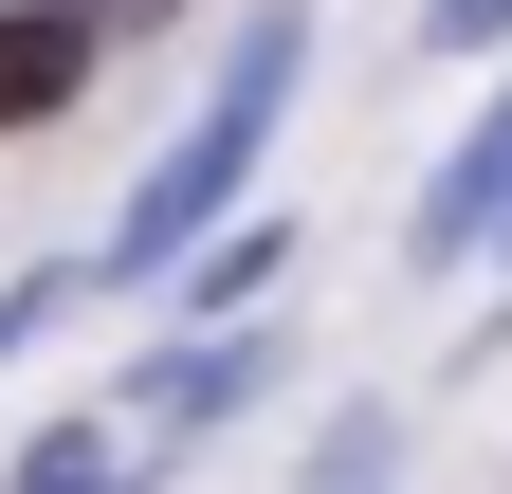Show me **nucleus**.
I'll return each mask as SVG.
<instances>
[{
    "mask_svg": "<svg viewBox=\"0 0 512 494\" xmlns=\"http://www.w3.org/2000/svg\"><path fill=\"white\" fill-rule=\"evenodd\" d=\"M293 55H311V19H256V37L220 55V92L183 110V147L128 183V238H110V275H165L183 238H220V202L256 183V147H275V110H293Z\"/></svg>",
    "mask_w": 512,
    "mask_h": 494,
    "instance_id": "1",
    "label": "nucleus"
},
{
    "mask_svg": "<svg viewBox=\"0 0 512 494\" xmlns=\"http://www.w3.org/2000/svg\"><path fill=\"white\" fill-rule=\"evenodd\" d=\"M476 238H512V92L476 110V147H458V165L421 183V238H403V257H421V275H458Z\"/></svg>",
    "mask_w": 512,
    "mask_h": 494,
    "instance_id": "2",
    "label": "nucleus"
},
{
    "mask_svg": "<svg viewBox=\"0 0 512 494\" xmlns=\"http://www.w3.org/2000/svg\"><path fill=\"white\" fill-rule=\"evenodd\" d=\"M74 74H92V37L55 19V0H0V129H37V110H74Z\"/></svg>",
    "mask_w": 512,
    "mask_h": 494,
    "instance_id": "3",
    "label": "nucleus"
},
{
    "mask_svg": "<svg viewBox=\"0 0 512 494\" xmlns=\"http://www.w3.org/2000/svg\"><path fill=\"white\" fill-rule=\"evenodd\" d=\"M238 385H256V348H238V330H202V348H165V366H147V421L183 440V421H220Z\"/></svg>",
    "mask_w": 512,
    "mask_h": 494,
    "instance_id": "4",
    "label": "nucleus"
},
{
    "mask_svg": "<svg viewBox=\"0 0 512 494\" xmlns=\"http://www.w3.org/2000/svg\"><path fill=\"white\" fill-rule=\"evenodd\" d=\"M128 476H147V440H110V421H55V440L0 476V494H128Z\"/></svg>",
    "mask_w": 512,
    "mask_h": 494,
    "instance_id": "5",
    "label": "nucleus"
},
{
    "mask_svg": "<svg viewBox=\"0 0 512 494\" xmlns=\"http://www.w3.org/2000/svg\"><path fill=\"white\" fill-rule=\"evenodd\" d=\"M421 37H439V55H476V37H512V0H439Z\"/></svg>",
    "mask_w": 512,
    "mask_h": 494,
    "instance_id": "6",
    "label": "nucleus"
},
{
    "mask_svg": "<svg viewBox=\"0 0 512 494\" xmlns=\"http://www.w3.org/2000/svg\"><path fill=\"white\" fill-rule=\"evenodd\" d=\"M55 19H74V37H110V19H165V0H55Z\"/></svg>",
    "mask_w": 512,
    "mask_h": 494,
    "instance_id": "7",
    "label": "nucleus"
}]
</instances>
